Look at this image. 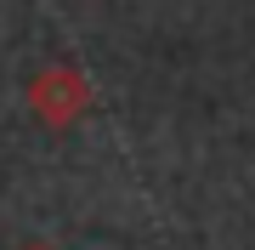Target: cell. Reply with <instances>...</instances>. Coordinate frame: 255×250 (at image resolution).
<instances>
[{
    "mask_svg": "<svg viewBox=\"0 0 255 250\" xmlns=\"http://www.w3.org/2000/svg\"><path fill=\"white\" fill-rule=\"evenodd\" d=\"M23 97H28V108H34L51 131H63V125H74L91 108V80H85L80 68H68V63H51V68H40V74L28 80Z\"/></svg>",
    "mask_w": 255,
    "mask_h": 250,
    "instance_id": "cell-1",
    "label": "cell"
},
{
    "mask_svg": "<svg viewBox=\"0 0 255 250\" xmlns=\"http://www.w3.org/2000/svg\"><path fill=\"white\" fill-rule=\"evenodd\" d=\"M23 250H57V245H46V239H28V245H23Z\"/></svg>",
    "mask_w": 255,
    "mask_h": 250,
    "instance_id": "cell-2",
    "label": "cell"
}]
</instances>
